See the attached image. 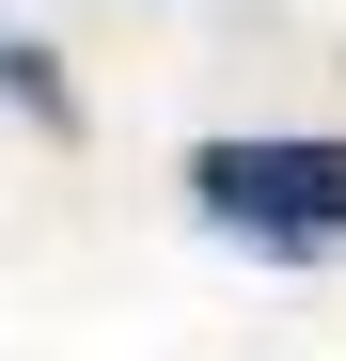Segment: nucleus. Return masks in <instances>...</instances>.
I'll return each instance as SVG.
<instances>
[{
  "mask_svg": "<svg viewBox=\"0 0 346 361\" xmlns=\"http://www.w3.org/2000/svg\"><path fill=\"white\" fill-rule=\"evenodd\" d=\"M0 94H16L32 126H79V94H64V63H47V47H16V32H0Z\"/></svg>",
  "mask_w": 346,
  "mask_h": 361,
  "instance_id": "f03ea898",
  "label": "nucleus"
},
{
  "mask_svg": "<svg viewBox=\"0 0 346 361\" xmlns=\"http://www.w3.org/2000/svg\"><path fill=\"white\" fill-rule=\"evenodd\" d=\"M189 204L220 235H268V252H330L346 235V142H205Z\"/></svg>",
  "mask_w": 346,
  "mask_h": 361,
  "instance_id": "f257e3e1",
  "label": "nucleus"
}]
</instances>
